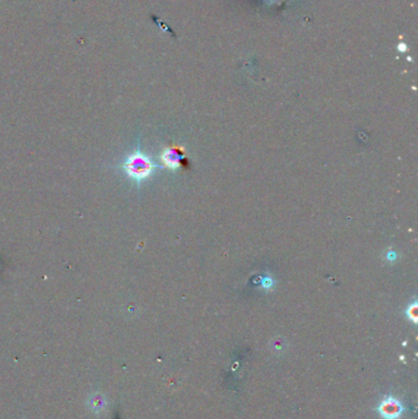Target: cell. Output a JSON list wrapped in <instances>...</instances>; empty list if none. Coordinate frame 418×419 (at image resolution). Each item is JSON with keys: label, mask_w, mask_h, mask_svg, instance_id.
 I'll list each match as a JSON object with an SVG mask.
<instances>
[{"label": "cell", "mask_w": 418, "mask_h": 419, "mask_svg": "<svg viewBox=\"0 0 418 419\" xmlns=\"http://www.w3.org/2000/svg\"><path fill=\"white\" fill-rule=\"evenodd\" d=\"M126 172L135 179H145L154 172V163L145 155L136 152L129 158L125 164Z\"/></svg>", "instance_id": "1"}, {"label": "cell", "mask_w": 418, "mask_h": 419, "mask_svg": "<svg viewBox=\"0 0 418 419\" xmlns=\"http://www.w3.org/2000/svg\"><path fill=\"white\" fill-rule=\"evenodd\" d=\"M379 412L385 419H397L403 413V406L395 398H385L379 406Z\"/></svg>", "instance_id": "2"}, {"label": "cell", "mask_w": 418, "mask_h": 419, "mask_svg": "<svg viewBox=\"0 0 418 419\" xmlns=\"http://www.w3.org/2000/svg\"><path fill=\"white\" fill-rule=\"evenodd\" d=\"M184 155L181 150H177V148H170V150H166L162 155V161L163 163L171 169H175L180 166L181 161H183Z\"/></svg>", "instance_id": "3"}, {"label": "cell", "mask_w": 418, "mask_h": 419, "mask_svg": "<svg viewBox=\"0 0 418 419\" xmlns=\"http://www.w3.org/2000/svg\"><path fill=\"white\" fill-rule=\"evenodd\" d=\"M407 316H408V319L412 320L413 322L417 321V303H416V301H414L412 306L408 307Z\"/></svg>", "instance_id": "4"}, {"label": "cell", "mask_w": 418, "mask_h": 419, "mask_svg": "<svg viewBox=\"0 0 418 419\" xmlns=\"http://www.w3.org/2000/svg\"><path fill=\"white\" fill-rule=\"evenodd\" d=\"M398 48H400L401 52H405V50H406V44H404V43L398 44Z\"/></svg>", "instance_id": "5"}]
</instances>
